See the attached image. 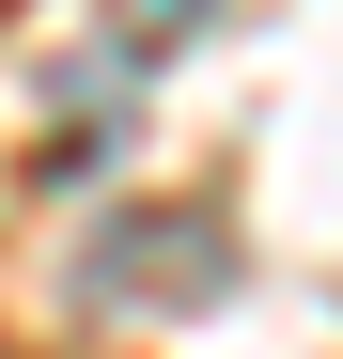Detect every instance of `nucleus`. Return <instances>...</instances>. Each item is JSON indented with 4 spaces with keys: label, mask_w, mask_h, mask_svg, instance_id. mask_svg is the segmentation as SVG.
Here are the masks:
<instances>
[{
    "label": "nucleus",
    "mask_w": 343,
    "mask_h": 359,
    "mask_svg": "<svg viewBox=\"0 0 343 359\" xmlns=\"http://www.w3.org/2000/svg\"><path fill=\"white\" fill-rule=\"evenodd\" d=\"M172 32H203V0H125V47H172Z\"/></svg>",
    "instance_id": "nucleus-1"
}]
</instances>
